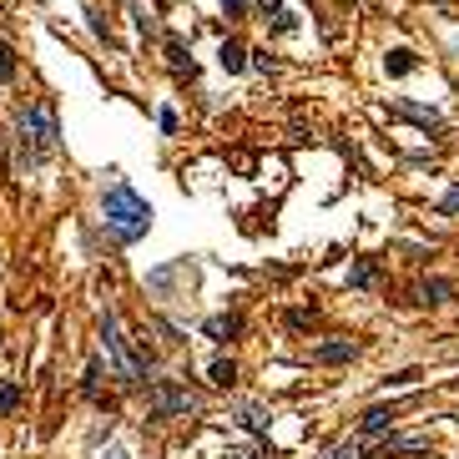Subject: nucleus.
Wrapping results in <instances>:
<instances>
[{
    "label": "nucleus",
    "instance_id": "nucleus-12",
    "mask_svg": "<svg viewBox=\"0 0 459 459\" xmlns=\"http://www.w3.org/2000/svg\"><path fill=\"white\" fill-rule=\"evenodd\" d=\"M218 66H222V71H242V66H248V51H242L238 41H222V51H218Z\"/></svg>",
    "mask_w": 459,
    "mask_h": 459
},
{
    "label": "nucleus",
    "instance_id": "nucleus-9",
    "mask_svg": "<svg viewBox=\"0 0 459 459\" xmlns=\"http://www.w3.org/2000/svg\"><path fill=\"white\" fill-rule=\"evenodd\" d=\"M257 11H263V20H268L273 31H293V11H288L283 0H257Z\"/></svg>",
    "mask_w": 459,
    "mask_h": 459
},
{
    "label": "nucleus",
    "instance_id": "nucleus-10",
    "mask_svg": "<svg viewBox=\"0 0 459 459\" xmlns=\"http://www.w3.org/2000/svg\"><path fill=\"white\" fill-rule=\"evenodd\" d=\"M414 293H419V303H449L455 298V283H449V278H424Z\"/></svg>",
    "mask_w": 459,
    "mask_h": 459
},
{
    "label": "nucleus",
    "instance_id": "nucleus-18",
    "mask_svg": "<svg viewBox=\"0 0 459 459\" xmlns=\"http://www.w3.org/2000/svg\"><path fill=\"white\" fill-rule=\"evenodd\" d=\"M20 409V384H0V414H16Z\"/></svg>",
    "mask_w": 459,
    "mask_h": 459
},
{
    "label": "nucleus",
    "instance_id": "nucleus-6",
    "mask_svg": "<svg viewBox=\"0 0 459 459\" xmlns=\"http://www.w3.org/2000/svg\"><path fill=\"white\" fill-rule=\"evenodd\" d=\"M233 414H238V424L248 429V434H257V439H263V434H268V424H273V414L263 409V404H248V399H242Z\"/></svg>",
    "mask_w": 459,
    "mask_h": 459
},
{
    "label": "nucleus",
    "instance_id": "nucleus-8",
    "mask_svg": "<svg viewBox=\"0 0 459 459\" xmlns=\"http://www.w3.org/2000/svg\"><path fill=\"white\" fill-rule=\"evenodd\" d=\"M353 353H359V349H353L349 338H333V344H318L308 359H313V364H349Z\"/></svg>",
    "mask_w": 459,
    "mask_h": 459
},
{
    "label": "nucleus",
    "instance_id": "nucleus-16",
    "mask_svg": "<svg viewBox=\"0 0 459 459\" xmlns=\"http://www.w3.org/2000/svg\"><path fill=\"white\" fill-rule=\"evenodd\" d=\"M384 66H389V76H409V71H414V51H389V61H384Z\"/></svg>",
    "mask_w": 459,
    "mask_h": 459
},
{
    "label": "nucleus",
    "instance_id": "nucleus-15",
    "mask_svg": "<svg viewBox=\"0 0 459 459\" xmlns=\"http://www.w3.org/2000/svg\"><path fill=\"white\" fill-rule=\"evenodd\" d=\"M429 434H399V439H384V449L389 455H409V449H424Z\"/></svg>",
    "mask_w": 459,
    "mask_h": 459
},
{
    "label": "nucleus",
    "instance_id": "nucleus-3",
    "mask_svg": "<svg viewBox=\"0 0 459 459\" xmlns=\"http://www.w3.org/2000/svg\"><path fill=\"white\" fill-rule=\"evenodd\" d=\"M101 359H107V374L122 384V389H137V384L146 379L142 353L131 349V338L122 333V318H116V313L101 318Z\"/></svg>",
    "mask_w": 459,
    "mask_h": 459
},
{
    "label": "nucleus",
    "instance_id": "nucleus-25",
    "mask_svg": "<svg viewBox=\"0 0 459 459\" xmlns=\"http://www.w3.org/2000/svg\"><path fill=\"white\" fill-rule=\"evenodd\" d=\"M349 5H353V0H349Z\"/></svg>",
    "mask_w": 459,
    "mask_h": 459
},
{
    "label": "nucleus",
    "instance_id": "nucleus-22",
    "mask_svg": "<svg viewBox=\"0 0 459 459\" xmlns=\"http://www.w3.org/2000/svg\"><path fill=\"white\" fill-rule=\"evenodd\" d=\"M227 459H257L253 449H227Z\"/></svg>",
    "mask_w": 459,
    "mask_h": 459
},
{
    "label": "nucleus",
    "instance_id": "nucleus-2",
    "mask_svg": "<svg viewBox=\"0 0 459 459\" xmlns=\"http://www.w3.org/2000/svg\"><path fill=\"white\" fill-rule=\"evenodd\" d=\"M101 218H107L116 242H137V238H146V227H152V207H146V197H137L127 182H116V187L101 197Z\"/></svg>",
    "mask_w": 459,
    "mask_h": 459
},
{
    "label": "nucleus",
    "instance_id": "nucleus-17",
    "mask_svg": "<svg viewBox=\"0 0 459 459\" xmlns=\"http://www.w3.org/2000/svg\"><path fill=\"white\" fill-rule=\"evenodd\" d=\"M167 61H172V71H187V76H192V56H187L182 41H167Z\"/></svg>",
    "mask_w": 459,
    "mask_h": 459
},
{
    "label": "nucleus",
    "instance_id": "nucleus-20",
    "mask_svg": "<svg viewBox=\"0 0 459 459\" xmlns=\"http://www.w3.org/2000/svg\"><path fill=\"white\" fill-rule=\"evenodd\" d=\"M0 76L5 81L16 76V56H11V46H0Z\"/></svg>",
    "mask_w": 459,
    "mask_h": 459
},
{
    "label": "nucleus",
    "instance_id": "nucleus-21",
    "mask_svg": "<svg viewBox=\"0 0 459 459\" xmlns=\"http://www.w3.org/2000/svg\"><path fill=\"white\" fill-rule=\"evenodd\" d=\"M444 212H459V187L449 192V197H444Z\"/></svg>",
    "mask_w": 459,
    "mask_h": 459
},
{
    "label": "nucleus",
    "instance_id": "nucleus-7",
    "mask_svg": "<svg viewBox=\"0 0 459 459\" xmlns=\"http://www.w3.org/2000/svg\"><path fill=\"white\" fill-rule=\"evenodd\" d=\"M202 333L207 338H218V344H233V338L242 333V318L238 313H218V318H207L202 323Z\"/></svg>",
    "mask_w": 459,
    "mask_h": 459
},
{
    "label": "nucleus",
    "instance_id": "nucleus-13",
    "mask_svg": "<svg viewBox=\"0 0 459 459\" xmlns=\"http://www.w3.org/2000/svg\"><path fill=\"white\" fill-rule=\"evenodd\" d=\"M394 116H404V122H414V127H424V131H439V116L424 107H394Z\"/></svg>",
    "mask_w": 459,
    "mask_h": 459
},
{
    "label": "nucleus",
    "instance_id": "nucleus-19",
    "mask_svg": "<svg viewBox=\"0 0 459 459\" xmlns=\"http://www.w3.org/2000/svg\"><path fill=\"white\" fill-rule=\"evenodd\" d=\"M131 16H137V31H152L157 20H152V11H146L142 0H131Z\"/></svg>",
    "mask_w": 459,
    "mask_h": 459
},
{
    "label": "nucleus",
    "instance_id": "nucleus-4",
    "mask_svg": "<svg viewBox=\"0 0 459 459\" xmlns=\"http://www.w3.org/2000/svg\"><path fill=\"white\" fill-rule=\"evenodd\" d=\"M192 409H197V399L187 394V384L157 379L152 389H146V419H152V424H167V419H187Z\"/></svg>",
    "mask_w": 459,
    "mask_h": 459
},
{
    "label": "nucleus",
    "instance_id": "nucleus-11",
    "mask_svg": "<svg viewBox=\"0 0 459 459\" xmlns=\"http://www.w3.org/2000/svg\"><path fill=\"white\" fill-rule=\"evenodd\" d=\"M207 379H212V389H233V384H238V364H233V359H212Z\"/></svg>",
    "mask_w": 459,
    "mask_h": 459
},
{
    "label": "nucleus",
    "instance_id": "nucleus-23",
    "mask_svg": "<svg viewBox=\"0 0 459 459\" xmlns=\"http://www.w3.org/2000/svg\"><path fill=\"white\" fill-rule=\"evenodd\" d=\"M222 5H227V16H238L242 11V0H222Z\"/></svg>",
    "mask_w": 459,
    "mask_h": 459
},
{
    "label": "nucleus",
    "instance_id": "nucleus-1",
    "mask_svg": "<svg viewBox=\"0 0 459 459\" xmlns=\"http://www.w3.org/2000/svg\"><path fill=\"white\" fill-rule=\"evenodd\" d=\"M61 146V122H56V101L51 96H41V101H31V107L16 111V152L26 167H36L41 157H51Z\"/></svg>",
    "mask_w": 459,
    "mask_h": 459
},
{
    "label": "nucleus",
    "instance_id": "nucleus-24",
    "mask_svg": "<svg viewBox=\"0 0 459 459\" xmlns=\"http://www.w3.org/2000/svg\"><path fill=\"white\" fill-rule=\"evenodd\" d=\"M107 459H127V449H111V455Z\"/></svg>",
    "mask_w": 459,
    "mask_h": 459
},
{
    "label": "nucleus",
    "instance_id": "nucleus-14",
    "mask_svg": "<svg viewBox=\"0 0 459 459\" xmlns=\"http://www.w3.org/2000/svg\"><path fill=\"white\" fill-rule=\"evenodd\" d=\"M374 283H379V263H374V257H364V263L349 273V288H374Z\"/></svg>",
    "mask_w": 459,
    "mask_h": 459
},
{
    "label": "nucleus",
    "instance_id": "nucleus-5",
    "mask_svg": "<svg viewBox=\"0 0 459 459\" xmlns=\"http://www.w3.org/2000/svg\"><path fill=\"white\" fill-rule=\"evenodd\" d=\"M394 419H399L394 404H374V409H364V419H359V434H364V439H379V434L394 429Z\"/></svg>",
    "mask_w": 459,
    "mask_h": 459
}]
</instances>
